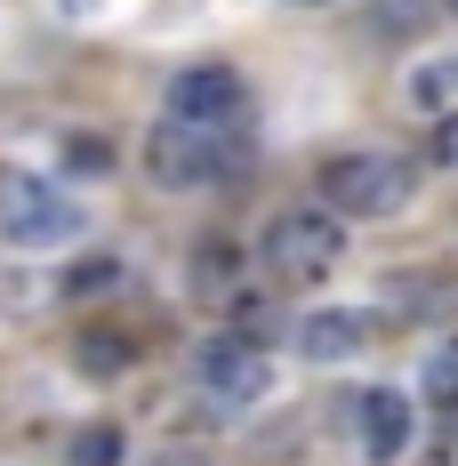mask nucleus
<instances>
[{"label": "nucleus", "instance_id": "f257e3e1", "mask_svg": "<svg viewBox=\"0 0 458 466\" xmlns=\"http://www.w3.org/2000/svg\"><path fill=\"white\" fill-rule=\"evenodd\" d=\"M418 193V169L402 153H338L321 161V209L330 218H394Z\"/></svg>", "mask_w": 458, "mask_h": 466}, {"label": "nucleus", "instance_id": "f03ea898", "mask_svg": "<svg viewBox=\"0 0 458 466\" xmlns=\"http://www.w3.org/2000/svg\"><path fill=\"white\" fill-rule=\"evenodd\" d=\"M346 258V218L330 209H281L266 226V274L274 281H321Z\"/></svg>", "mask_w": 458, "mask_h": 466}, {"label": "nucleus", "instance_id": "7ed1b4c3", "mask_svg": "<svg viewBox=\"0 0 458 466\" xmlns=\"http://www.w3.org/2000/svg\"><path fill=\"white\" fill-rule=\"evenodd\" d=\"M169 121L178 129H218V137H241L249 129V81L233 65H185L169 81Z\"/></svg>", "mask_w": 458, "mask_h": 466}, {"label": "nucleus", "instance_id": "20e7f679", "mask_svg": "<svg viewBox=\"0 0 458 466\" xmlns=\"http://www.w3.org/2000/svg\"><path fill=\"white\" fill-rule=\"evenodd\" d=\"M145 169H153L161 186H218V177H233V169H241V137L161 121V129L145 137Z\"/></svg>", "mask_w": 458, "mask_h": 466}, {"label": "nucleus", "instance_id": "39448f33", "mask_svg": "<svg viewBox=\"0 0 458 466\" xmlns=\"http://www.w3.org/2000/svg\"><path fill=\"white\" fill-rule=\"evenodd\" d=\"M0 233L16 249H65L81 233V201L41 177H0Z\"/></svg>", "mask_w": 458, "mask_h": 466}, {"label": "nucleus", "instance_id": "423d86ee", "mask_svg": "<svg viewBox=\"0 0 458 466\" xmlns=\"http://www.w3.org/2000/svg\"><path fill=\"white\" fill-rule=\"evenodd\" d=\"M193 378H201L209 402H258V394L274 386V362L258 354V338H241V329H209V338L193 346Z\"/></svg>", "mask_w": 458, "mask_h": 466}, {"label": "nucleus", "instance_id": "0eeeda50", "mask_svg": "<svg viewBox=\"0 0 458 466\" xmlns=\"http://www.w3.org/2000/svg\"><path fill=\"white\" fill-rule=\"evenodd\" d=\"M362 338H370V314H346V306H338V314H306L298 354H306V362H346Z\"/></svg>", "mask_w": 458, "mask_h": 466}, {"label": "nucleus", "instance_id": "6e6552de", "mask_svg": "<svg viewBox=\"0 0 458 466\" xmlns=\"http://www.w3.org/2000/svg\"><path fill=\"white\" fill-rule=\"evenodd\" d=\"M362 442H370V459H402L411 451V402L402 394H362Z\"/></svg>", "mask_w": 458, "mask_h": 466}, {"label": "nucleus", "instance_id": "1a4fd4ad", "mask_svg": "<svg viewBox=\"0 0 458 466\" xmlns=\"http://www.w3.org/2000/svg\"><path fill=\"white\" fill-rule=\"evenodd\" d=\"M73 362L89 378H121L137 362V338H129V329H81V338H73Z\"/></svg>", "mask_w": 458, "mask_h": 466}, {"label": "nucleus", "instance_id": "9d476101", "mask_svg": "<svg viewBox=\"0 0 458 466\" xmlns=\"http://www.w3.org/2000/svg\"><path fill=\"white\" fill-rule=\"evenodd\" d=\"M411 105L418 113H458V65H418V81H411Z\"/></svg>", "mask_w": 458, "mask_h": 466}, {"label": "nucleus", "instance_id": "9b49d317", "mask_svg": "<svg viewBox=\"0 0 458 466\" xmlns=\"http://www.w3.org/2000/svg\"><path fill=\"white\" fill-rule=\"evenodd\" d=\"M121 451H129V442H121V426H81V434H73V466H121Z\"/></svg>", "mask_w": 458, "mask_h": 466}, {"label": "nucleus", "instance_id": "f8f14e48", "mask_svg": "<svg viewBox=\"0 0 458 466\" xmlns=\"http://www.w3.org/2000/svg\"><path fill=\"white\" fill-rule=\"evenodd\" d=\"M65 169H73V177H105V169H113V145L97 137V129H73V137H65Z\"/></svg>", "mask_w": 458, "mask_h": 466}, {"label": "nucleus", "instance_id": "ddd939ff", "mask_svg": "<svg viewBox=\"0 0 458 466\" xmlns=\"http://www.w3.org/2000/svg\"><path fill=\"white\" fill-rule=\"evenodd\" d=\"M418 386H426V402H458V338L426 354V378H418Z\"/></svg>", "mask_w": 458, "mask_h": 466}, {"label": "nucleus", "instance_id": "4468645a", "mask_svg": "<svg viewBox=\"0 0 458 466\" xmlns=\"http://www.w3.org/2000/svg\"><path fill=\"white\" fill-rule=\"evenodd\" d=\"M113 281H121V258H81V266H73V281H65V289H73V298H105V289H113Z\"/></svg>", "mask_w": 458, "mask_h": 466}, {"label": "nucleus", "instance_id": "2eb2a0df", "mask_svg": "<svg viewBox=\"0 0 458 466\" xmlns=\"http://www.w3.org/2000/svg\"><path fill=\"white\" fill-rule=\"evenodd\" d=\"M193 281H201V289H226L233 281V249L226 241H201V249H193Z\"/></svg>", "mask_w": 458, "mask_h": 466}, {"label": "nucleus", "instance_id": "dca6fc26", "mask_svg": "<svg viewBox=\"0 0 458 466\" xmlns=\"http://www.w3.org/2000/svg\"><path fill=\"white\" fill-rule=\"evenodd\" d=\"M434 161H443V169H458V113H443V121H434Z\"/></svg>", "mask_w": 458, "mask_h": 466}, {"label": "nucleus", "instance_id": "f3484780", "mask_svg": "<svg viewBox=\"0 0 458 466\" xmlns=\"http://www.w3.org/2000/svg\"><path fill=\"white\" fill-rule=\"evenodd\" d=\"M298 8H321V0H298Z\"/></svg>", "mask_w": 458, "mask_h": 466}, {"label": "nucleus", "instance_id": "a211bd4d", "mask_svg": "<svg viewBox=\"0 0 458 466\" xmlns=\"http://www.w3.org/2000/svg\"><path fill=\"white\" fill-rule=\"evenodd\" d=\"M451 8H458V0H451Z\"/></svg>", "mask_w": 458, "mask_h": 466}]
</instances>
